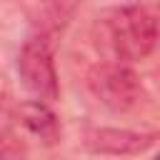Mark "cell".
Masks as SVG:
<instances>
[{
	"label": "cell",
	"instance_id": "cell-5",
	"mask_svg": "<svg viewBox=\"0 0 160 160\" xmlns=\"http://www.w3.org/2000/svg\"><path fill=\"white\" fill-rule=\"evenodd\" d=\"M18 118H20V122H22V128H25L30 135H35L42 145L52 148V145L60 142V135H62L60 120H58V115L48 108L45 100H38V98H35V100L22 102V105L18 108Z\"/></svg>",
	"mask_w": 160,
	"mask_h": 160
},
{
	"label": "cell",
	"instance_id": "cell-1",
	"mask_svg": "<svg viewBox=\"0 0 160 160\" xmlns=\"http://www.w3.org/2000/svg\"><path fill=\"white\" fill-rule=\"evenodd\" d=\"M105 45L112 52V60L135 62L148 58L160 40L158 15L142 5L112 8L102 18Z\"/></svg>",
	"mask_w": 160,
	"mask_h": 160
},
{
	"label": "cell",
	"instance_id": "cell-4",
	"mask_svg": "<svg viewBox=\"0 0 160 160\" xmlns=\"http://www.w3.org/2000/svg\"><path fill=\"white\" fill-rule=\"evenodd\" d=\"M155 142L152 132H138L128 128H98L85 138V148L100 155H140Z\"/></svg>",
	"mask_w": 160,
	"mask_h": 160
},
{
	"label": "cell",
	"instance_id": "cell-3",
	"mask_svg": "<svg viewBox=\"0 0 160 160\" xmlns=\"http://www.w3.org/2000/svg\"><path fill=\"white\" fill-rule=\"evenodd\" d=\"M18 75L22 80L25 90L32 98L45 100V102L58 100L60 82H58L52 52H50L48 40L42 35L25 40V45L20 48V55H18Z\"/></svg>",
	"mask_w": 160,
	"mask_h": 160
},
{
	"label": "cell",
	"instance_id": "cell-6",
	"mask_svg": "<svg viewBox=\"0 0 160 160\" xmlns=\"http://www.w3.org/2000/svg\"><path fill=\"white\" fill-rule=\"evenodd\" d=\"M72 10H75L72 0H30L28 2V15L32 25L40 30V35L60 32L72 18Z\"/></svg>",
	"mask_w": 160,
	"mask_h": 160
},
{
	"label": "cell",
	"instance_id": "cell-2",
	"mask_svg": "<svg viewBox=\"0 0 160 160\" xmlns=\"http://www.w3.org/2000/svg\"><path fill=\"white\" fill-rule=\"evenodd\" d=\"M88 88L100 105L115 112L132 110L142 98L140 75L122 60H108L92 68L88 75Z\"/></svg>",
	"mask_w": 160,
	"mask_h": 160
}]
</instances>
